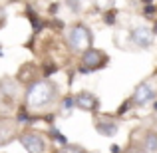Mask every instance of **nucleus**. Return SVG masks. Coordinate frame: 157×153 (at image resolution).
<instances>
[{"label": "nucleus", "mask_w": 157, "mask_h": 153, "mask_svg": "<svg viewBox=\"0 0 157 153\" xmlns=\"http://www.w3.org/2000/svg\"><path fill=\"white\" fill-rule=\"evenodd\" d=\"M54 98H56V86L48 80H42V82H36L28 88V94H26V101L30 107H44L48 105Z\"/></svg>", "instance_id": "obj_1"}, {"label": "nucleus", "mask_w": 157, "mask_h": 153, "mask_svg": "<svg viewBox=\"0 0 157 153\" xmlns=\"http://www.w3.org/2000/svg\"><path fill=\"white\" fill-rule=\"evenodd\" d=\"M68 42L74 52H86L88 48H92V32L84 24H76L68 32Z\"/></svg>", "instance_id": "obj_2"}, {"label": "nucleus", "mask_w": 157, "mask_h": 153, "mask_svg": "<svg viewBox=\"0 0 157 153\" xmlns=\"http://www.w3.org/2000/svg\"><path fill=\"white\" fill-rule=\"evenodd\" d=\"M107 64V56L101 50H96V48H88L82 56V66H80V72L82 74H90V72H96V70H101Z\"/></svg>", "instance_id": "obj_3"}, {"label": "nucleus", "mask_w": 157, "mask_h": 153, "mask_svg": "<svg viewBox=\"0 0 157 153\" xmlns=\"http://www.w3.org/2000/svg\"><path fill=\"white\" fill-rule=\"evenodd\" d=\"M157 96V84L153 80H147L143 82V84H139L137 88H135L133 96H131V103H135V105H145V103L153 101Z\"/></svg>", "instance_id": "obj_4"}, {"label": "nucleus", "mask_w": 157, "mask_h": 153, "mask_svg": "<svg viewBox=\"0 0 157 153\" xmlns=\"http://www.w3.org/2000/svg\"><path fill=\"white\" fill-rule=\"evenodd\" d=\"M131 42H133L137 48H141V50L151 48L153 42H155L153 28H149V26H135L133 30H131Z\"/></svg>", "instance_id": "obj_5"}, {"label": "nucleus", "mask_w": 157, "mask_h": 153, "mask_svg": "<svg viewBox=\"0 0 157 153\" xmlns=\"http://www.w3.org/2000/svg\"><path fill=\"white\" fill-rule=\"evenodd\" d=\"M20 143L24 145V149L28 153H44V149H46V141L38 133H22Z\"/></svg>", "instance_id": "obj_6"}, {"label": "nucleus", "mask_w": 157, "mask_h": 153, "mask_svg": "<svg viewBox=\"0 0 157 153\" xmlns=\"http://www.w3.org/2000/svg\"><path fill=\"white\" fill-rule=\"evenodd\" d=\"M74 103H76V107H80V109L84 111H96L98 109V98L94 96L92 92H80L74 96Z\"/></svg>", "instance_id": "obj_7"}, {"label": "nucleus", "mask_w": 157, "mask_h": 153, "mask_svg": "<svg viewBox=\"0 0 157 153\" xmlns=\"http://www.w3.org/2000/svg\"><path fill=\"white\" fill-rule=\"evenodd\" d=\"M96 129L104 137H111V135L117 133V123L115 121H96Z\"/></svg>", "instance_id": "obj_8"}, {"label": "nucleus", "mask_w": 157, "mask_h": 153, "mask_svg": "<svg viewBox=\"0 0 157 153\" xmlns=\"http://www.w3.org/2000/svg\"><path fill=\"white\" fill-rule=\"evenodd\" d=\"M143 153H157V133L153 131L143 137Z\"/></svg>", "instance_id": "obj_9"}, {"label": "nucleus", "mask_w": 157, "mask_h": 153, "mask_svg": "<svg viewBox=\"0 0 157 153\" xmlns=\"http://www.w3.org/2000/svg\"><path fill=\"white\" fill-rule=\"evenodd\" d=\"M62 153H88L86 149H82V147H78V145H68V143H66L64 145V151Z\"/></svg>", "instance_id": "obj_10"}, {"label": "nucleus", "mask_w": 157, "mask_h": 153, "mask_svg": "<svg viewBox=\"0 0 157 153\" xmlns=\"http://www.w3.org/2000/svg\"><path fill=\"white\" fill-rule=\"evenodd\" d=\"M74 105H76V103H74V98H66V100L62 101V109L64 111H70Z\"/></svg>", "instance_id": "obj_11"}, {"label": "nucleus", "mask_w": 157, "mask_h": 153, "mask_svg": "<svg viewBox=\"0 0 157 153\" xmlns=\"http://www.w3.org/2000/svg\"><path fill=\"white\" fill-rule=\"evenodd\" d=\"M2 20H4V10L0 8V24H2Z\"/></svg>", "instance_id": "obj_12"}, {"label": "nucleus", "mask_w": 157, "mask_h": 153, "mask_svg": "<svg viewBox=\"0 0 157 153\" xmlns=\"http://www.w3.org/2000/svg\"><path fill=\"white\" fill-rule=\"evenodd\" d=\"M153 34L157 36V22H155V28H153Z\"/></svg>", "instance_id": "obj_13"}, {"label": "nucleus", "mask_w": 157, "mask_h": 153, "mask_svg": "<svg viewBox=\"0 0 157 153\" xmlns=\"http://www.w3.org/2000/svg\"><path fill=\"white\" fill-rule=\"evenodd\" d=\"M153 109H157V100H153Z\"/></svg>", "instance_id": "obj_14"}, {"label": "nucleus", "mask_w": 157, "mask_h": 153, "mask_svg": "<svg viewBox=\"0 0 157 153\" xmlns=\"http://www.w3.org/2000/svg\"><path fill=\"white\" fill-rule=\"evenodd\" d=\"M143 2H151V0H143Z\"/></svg>", "instance_id": "obj_15"}]
</instances>
